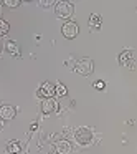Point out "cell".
<instances>
[{"label": "cell", "instance_id": "obj_1", "mask_svg": "<svg viewBox=\"0 0 137 154\" xmlns=\"http://www.w3.org/2000/svg\"><path fill=\"white\" fill-rule=\"evenodd\" d=\"M93 60L91 58H81L79 61H78L76 65H74V71H76L78 75H81V76H88V75L93 73Z\"/></svg>", "mask_w": 137, "mask_h": 154}, {"label": "cell", "instance_id": "obj_2", "mask_svg": "<svg viewBox=\"0 0 137 154\" xmlns=\"http://www.w3.org/2000/svg\"><path fill=\"white\" fill-rule=\"evenodd\" d=\"M55 7H56L55 8L56 17H60V18H70L74 12V7L71 4H68V2H58Z\"/></svg>", "mask_w": 137, "mask_h": 154}, {"label": "cell", "instance_id": "obj_3", "mask_svg": "<svg viewBox=\"0 0 137 154\" xmlns=\"http://www.w3.org/2000/svg\"><path fill=\"white\" fill-rule=\"evenodd\" d=\"M74 139L78 141L79 144H88L91 139H93V131L89 128H76L74 131Z\"/></svg>", "mask_w": 137, "mask_h": 154}, {"label": "cell", "instance_id": "obj_4", "mask_svg": "<svg viewBox=\"0 0 137 154\" xmlns=\"http://www.w3.org/2000/svg\"><path fill=\"white\" fill-rule=\"evenodd\" d=\"M61 32H63V35L66 38H74L78 35V32H79V28H78V25L74 22H66L63 25V28H61Z\"/></svg>", "mask_w": 137, "mask_h": 154}, {"label": "cell", "instance_id": "obj_5", "mask_svg": "<svg viewBox=\"0 0 137 154\" xmlns=\"http://www.w3.org/2000/svg\"><path fill=\"white\" fill-rule=\"evenodd\" d=\"M53 94H55V86L51 83L45 81V83L40 85V88H38V96H41L45 100V98H53Z\"/></svg>", "mask_w": 137, "mask_h": 154}, {"label": "cell", "instance_id": "obj_6", "mask_svg": "<svg viewBox=\"0 0 137 154\" xmlns=\"http://www.w3.org/2000/svg\"><path fill=\"white\" fill-rule=\"evenodd\" d=\"M56 109H58V103H56L55 98H45V100L41 101V111H43L45 114H50Z\"/></svg>", "mask_w": 137, "mask_h": 154}, {"label": "cell", "instance_id": "obj_7", "mask_svg": "<svg viewBox=\"0 0 137 154\" xmlns=\"http://www.w3.org/2000/svg\"><path fill=\"white\" fill-rule=\"evenodd\" d=\"M15 114H17V109H15L13 106H10V104H4V106H0V118L5 121H10L15 118Z\"/></svg>", "mask_w": 137, "mask_h": 154}, {"label": "cell", "instance_id": "obj_8", "mask_svg": "<svg viewBox=\"0 0 137 154\" xmlns=\"http://www.w3.org/2000/svg\"><path fill=\"white\" fill-rule=\"evenodd\" d=\"M55 149H56L58 154H70L71 152V144H70V141H66V139H60L55 144Z\"/></svg>", "mask_w": 137, "mask_h": 154}, {"label": "cell", "instance_id": "obj_9", "mask_svg": "<svg viewBox=\"0 0 137 154\" xmlns=\"http://www.w3.org/2000/svg\"><path fill=\"white\" fill-rule=\"evenodd\" d=\"M132 51L130 50H126V51H122V53L119 55V63L122 65H126V66H132Z\"/></svg>", "mask_w": 137, "mask_h": 154}, {"label": "cell", "instance_id": "obj_10", "mask_svg": "<svg viewBox=\"0 0 137 154\" xmlns=\"http://www.w3.org/2000/svg\"><path fill=\"white\" fill-rule=\"evenodd\" d=\"M89 27L93 28V30H97V28L101 27V15L97 14H93L89 17Z\"/></svg>", "mask_w": 137, "mask_h": 154}, {"label": "cell", "instance_id": "obj_11", "mask_svg": "<svg viewBox=\"0 0 137 154\" xmlns=\"http://www.w3.org/2000/svg\"><path fill=\"white\" fill-rule=\"evenodd\" d=\"M7 151L10 154H20V144H18V141H10L7 146Z\"/></svg>", "mask_w": 137, "mask_h": 154}, {"label": "cell", "instance_id": "obj_12", "mask_svg": "<svg viewBox=\"0 0 137 154\" xmlns=\"http://www.w3.org/2000/svg\"><path fill=\"white\" fill-rule=\"evenodd\" d=\"M5 50H7L8 53H12V55H17L18 53V45L15 43V42L8 40L7 43H5Z\"/></svg>", "mask_w": 137, "mask_h": 154}, {"label": "cell", "instance_id": "obj_13", "mask_svg": "<svg viewBox=\"0 0 137 154\" xmlns=\"http://www.w3.org/2000/svg\"><path fill=\"white\" fill-rule=\"evenodd\" d=\"M66 93H68V90H66V86H64L63 83L55 85V94H58V96H66Z\"/></svg>", "mask_w": 137, "mask_h": 154}, {"label": "cell", "instance_id": "obj_14", "mask_svg": "<svg viewBox=\"0 0 137 154\" xmlns=\"http://www.w3.org/2000/svg\"><path fill=\"white\" fill-rule=\"evenodd\" d=\"M8 28H10L8 22H7V20H4V18H0V37H4V35H7Z\"/></svg>", "mask_w": 137, "mask_h": 154}, {"label": "cell", "instance_id": "obj_15", "mask_svg": "<svg viewBox=\"0 0 137 154\" xmlns=\"http://www.w3.org/2000/svg\"><path fill=\"white\" fill-rule=\"evenodd\" d=\"M38 5L40 7H53V5H56V2H53V0H41V2H38Z\"/></svg>", "mask_w": 137, "mask_h": 154}, {"label": "cell", "instance_id": "obj_16", "mask_svg": "<svg viewBox=\"0 0 137 154\" xmlns=\"http://www.w3.org/2000/svg\"><path fill=\"white\" fill-rule=\"evenodd\" d=\"M20 4H22L20 0H5V5L7 7H18Z\"/></svg>", "mask_w": 137, "mask_h": 154}, {"label": "cell", "instance_id": "obj_17", "mask_svg": "<svg viewBox=\"0 0 137 154\" xmlns=\"http://www.w3.org/2000/svg\"><path fill=\"white\" fill-rule=\"evenodd\" d=\"M93 86L96 88V90H104V81H101V80H99V81H96V83H94Z\"/></svg>", "mask_w": 137, "mask_h": 154}, {"label": "cell", "instance_id": "obj_18", "mask_svg": "<svg viewBox=\"0 0 137 154\" xmlns=\"http://www.w3.org/2000/svg\"><path fill=\"white\" fill-rule=\"evenodd\" d=\"M4 123H5V119H2V118H0V128H4Z\"/></svg>", "mask_w": 137, "mask_h": 154}]
</instances>
